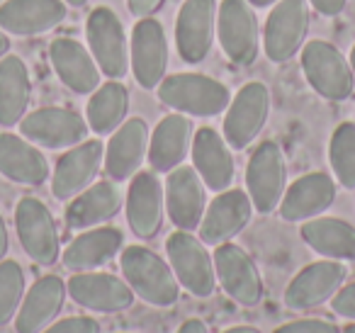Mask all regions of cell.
<instances>
[{
    "label": "cell",
    "instance_id": "18",
    "mask_svg": "<svg viewBox=\"0 0 355 333\" xmlns=\"http://www.w3.org/2000/svg\"><path fill=\"white\" fill-rule=\"evenodd\" d=\"M66 289L78 307L98 314H119L132 307L137 297L127 280H119L117 275L110 273H98V270L73 273V278L66 282Z\"/></svg>",
    "mask_w": 355,
    "mask_h": 333
},
{
    "label": "cell",
    "instance_id": "23",
    "mask_svg": "<svg viewBox=\"0 0 355 333\" xmlns=\"http://www.w3.org/2000/svg\"><path fill=\"white\" fill-rule=\"evenodd\" d=\"M64 0H6L0 6V30L15 37H37L66 20Z\"/></svg>",
    "mask_w": 355,
    "mask_h": 333
},
{
    "label": "cell",
    "instance_id": "13",
    "mask_svg": "<svg viewBox=\"0 0 355 333\" xmlns=\"http://www.w3.org/2000/svg\"><path fill=\"white\" fill-rule=\"evenodd\" d=\"M20 132L37 146L71 148L88 139L90 127L80 112L69 108H40L22 117Z\"/></svg>",
    "mask_w": 355,
    "mask_h": 333
},
{
    "label": "cell",
    "instance_id": "1",
    "mask_svg": "<svg viewBox=\"0 0 355 333\" xmlns=\"http://www.w3.org/2000/svg\"><path fill=\"white\" fill-rule=\"evenodd\" d=\"M119 268L132 292L151 307H173L180 297V282L171 263L146 246H127L119 258Z\"/></svg>",
    "mask_w": 355,
    "mask_h": 333
},
{
    "label": "cell",
    "instance_id": "7",
    "mask_svg": "<svg viewBox=\"0 0 355 333\" xmlns=\"http://www.w3.org/2000/svg\"><path fill=\"white\" fill-rule=\"evenodd\" d=\"M88 49L105 78L122 80L129 74V40L119 15L107 6H98L85 22Z\"/></svg>",
    "mask_w": 355,
    "mask_h": 333
},
{
    "label": "cell",
    "instance_id": "20",
    "mask_svg": "<svg viewBox=\"0 0 355 333\" xmlns=\"http://www.w3.org/2000/svg\"><path fill=\"white\" fill-rule=\"evenodd\" d=\"M345 278H348V268L340 260H319L292 278V282L285 289V307L304 311V309H314L319 304L329 302L340 287H343Z\"/></svg>",
    "mask_w": 355,
    "mask_h": 333
},
{
    "label": "cell",
    "instance_id": "2",
    "mask_svg": "<svg viewBox=\"0 0 355 333\" xmlns=\"http://www.w3.org/2000/svg\"><path fill=\"white\" fill-rule=\"evenodd\" d=\"M158 100L173 112L190 117H217L227 112L232 90L222 80L205 74H173L158 85Z\"/></svg>",
    "mask_w": 355,
    "mask_h": 333
},
{
    "label": "cell",
    "instance_id": "3",
    "mask_svg": "<svg viewBox=\"0 0 355 333\" xmlns=\"http://www.w3.org/2000/svg\"><path fill=\"white\" fill-rule=\"evenodd\" d=\"M302 71L306 83L324 100L343 103L353 95L355 74L343 51L326 40H311L302 46Z\"/></svg>",
    "mask_w": 355,
    "mask_h": 333
},
{
    "label": "cell",
    "instance_id": "39",
    "mask_svg": "<svg viewBox=\"0 0 355 333\" xmlns=\"http://www.w3.org/2000/svg\"><path fill=\"white\" fill-rule=\"evenodd\" d=\"M163 3L166 0H127V8L137 17H153V12L161 10Z\"/></svg>",
    "mask_w": 355,
    "mask_h": 333
},
{
    "label": "cell",
    "instance_id": "8",
    "mask_svg": "<svg viewBox=\"0 0 355 333\" xmlns=\"http://www.w3.org/2000/svg\"><path fill=\"white\" fill-rule=\"evenodd\" d=\"M268 117H270V90L261 80H251L229 103L224 112L222 134L229 146L243 151L256 142Z\"/></svg>",
    "mask_w": 355,
    "mask_h": 333
},
{
    "label": "cell",
    "instance_id": "21",
    "mask_svg": "<svg viewBox=\"0 0 355 333\" xmlns=\"http://www.w3.org/2000/svg\"><path fill=\"white\" fill-rule=\"evenodd\" d=\"M124 212H127L129 229L139 239H153L161 231L163 214H166V197H163V185L156 173L139 171L129 180Z\"/></svg>",
    "mask_w": 355,
    "mask_h": 333
},
{
    "label": "cell",
    "instance_id": "15",
    "mask_svg": "<svg viewBox=\"0 0 355 333\" xmlns=\"http://www.w3.org/2000/svg\"><path fill=\"white\" fill-rule=\"evenodd\" d=\"M163 197H166V214L175 224V229H200V221L207 210V192L202 178L193 166H178L168 173Z\"/></svg>",
    "mask_w": 355,
    "mask_h": 333
},
{
    "label": "cell",
    "instance_id": "22",
    "mask_svg": "<svg viewBox=\"0 0 355 333\" xmlns=\"http://www.w3.org/2000/svg\"><path fill=\"white\" fill-rule=\"evenodd\" d=\"M193 168L202 178L205 187L214 192H224L232 187L236 166H234L232 146L227 144L224 134L212 127H200L193 137Z\"/></svg>",
    "mask_w": 355,
    "mask_h": 333
},
{
    "label": "cell",
    "instance_id": "4",
    "mask_svg": "<svg viewBox=\"0 0 355 333\" xmlns=\"http://www.w3.org/2000/svg\"><path fill=\"white\" fill-rule=\"evenodd\" d=\"M311 27L309 0H277L263 27V51L272 64H287L306 44Z\"/></svg>",
    "mask_w": 355,
    "mask_h": 333
},
{
    "label": "cell",
    "instance_id": "48",
    "mask_svg": "<svg viewBox=\"0 0 355 333\" xmlns=\"http://www.w3.org/2000/svg\"><path fill=\"white\" fill-rule=\"evenodd\" d=\"M340 333H355V323H348V326H345Z\"/></svg>",
    "mask_w": 355,
    "mask_h": 333
},
{
    "label": "cell",
    "instance_id": "24",
    "mask_svg": "<svg viewBox=\"0 0 355 333\" xmlns=\"http://www.w3.org/2000/svg\"><path fill=\"white\" fill-rule=\"evenodd\" d=\"M49 59L54 74L71 93L90 95L100 85V69L90 49L73 37H59L49 44Z\"/></svg>",
    "mask_w": 355,
    "mask_h": 333
},
{
    "label": "cell",
    "instance_id": "14",
    "mask_svg": "<svg viewBox=\"0 0 355 333\" xmlns=\"http://www.w3.org/2000/svg\"><path fill=\"white\" fill-rule=\"evenodd\" d=\"M214 273L222 289L241 307H256L263 299V280L253 258L236 244L214 246Z\"/></svg>",
    "mask_w": 355,
    "mask_h": 333
},
{
    "label": "cell",
    "instance_id": "35",
    "mask_svg": "<svg viewBox=\"0 0 355 333\" xmlns=\"http://www.w3.org/2000/svg\"><path fill=\"white\" fill-rule=\"evenodd\" d=\"M25 297V270L17 260H0V326L15 318Z\"/></svg>",
    "mask_w": 355,
    "mask_h": 333
},
{
    "label": "cell",
    "instance_id": "5",
    "mask_svg": "<svg viewBox=\"0 0 355 333\" xmlns=\"http://www.w3.org/2000/svg\"><path fill=\"white\" fill-rule=\"evenodd\" d=\"M217 40L236 66L256 64L261 54V25L248 0H222L217 8Z\"/></svg>",
    "mask_w": 355,
    "mask_h": 333
},
{
    "label": "cell",
    "instance_id": "37",
    "mask_svg": "<svg viewBox=\"0 0 355 333\" xmlns=\"http://www.w3.org/2000/svg\"><path fill=\"white\" fill-rule=\"evenodd\" d=\"M42 333H100V323L90 316H69L46 326Z\"/></svg>",
    "mask_w": 355,
    "mask_h": 333
},
{
    "label": "cell",
    "instance_id": "17",
    "mask_svg": "<svg viewBox=\"0 0 355 333\" xmlns=\"http://www.w3.org/2000/svg\"><path fill=\"white\" fill-rule=\"evenodd\" d=\"M148 139H151V132H148L146 119L141 117L124 119L114 129L107 146H105V161H103V168L110 180L114 182L132 180L141 171V163L148 153Z\"/></svg>",
    "mask_w": 355,
    "mask_h": 333
},
{
    "label": "cell",
    "instance_id": "28",
    "mask_svg": "<svg viewBox=\"0 0 355 333\" xmlns=\"http://www.w3.org/2000/svg\"><path fill=\"white\" fill-rule=\"evenodd\" d=\"M124 207L122 192L114 180H100L88 185L83 192L69 200L66 207V226L73 231H85L114 219Z\"/></svg>",
    "mask_w": 355,
    "mask_h": 333
},
{
    "label": "cell",
    "instance_id": "34",
    "mask_svg": "<svg viewBox=\"0 0 355 333\" xmlns=\"http://www.w3.org/2000/svg\"><path fill=\"white\" fill-rule=\"evenodd\" d=\"M329 163L336 182L355 190V122H340L329 142Z\"/></svg>",
    "mask_w": 355,
    "mask_h": 333
},
{
    "label": "cell",
    "instance_id": "43",
    "mask_svg": "<svg viewBox=\"0 0 355 333\" xmlns=\"http://www.w3.org/2000/svg\"><path fill=\"white\" fill-rule=\"evenodd\" d=\"M8 51H10V35L0 30V59H3V56H6Z\"/></svg>",
    "mask_w": 355,
    "mask_h": 333
},
{
    "label": "cell",
    "instance_id": "36",
    "mask_svg": "<svg viewBox=\"0 0 355 333\" xmlns=\"http://www.w3.org/2000/svg\"><path fill=\"white\" fill-rule=\"evenodd\" d=\"M272 333H340V328L326 318H300V321H290L275 328Z\"/></svg>",
    "mask_w": 355,
    "mask_h": 333
},
{
    "label": "cell",
    "instance_id": "27",
    "mask_svg": "<svg viewBox=\"0 0 355 333\" xmlns=\"http://www.w3.org/2000/svg\"><path fill=\"white\" fill-rule=\"evenodd\" d=\"M193 122L188 114L173 112L166 114L148 139V166L158 173H171L173 168L183 166L195 137Z\"/></svg>",
    "mask_w": 355,
    "mask_h": 333
},
{
    "label": "cell",
    "instance_id": "29",
    "mask_svg": "<svg viewBox=\"0 0 355 333\" xmlns=\"http://www.w3.org/2000/svg\"><path fill=\"white\" fill-rule=\"evenodd\" d=\"M0 176L17 185L37 187L49 178V161L30 139L0 132Z\"/></svg>",
    "mask_w": 355,
    "mask_h": 333
},
{
    "label": "cell",
    "instance_id": "32",
    "mask_svg": "<svg viewBox=\"0 0 355 333\" xmlns=\"http://www.w3.org/2000/svg\"><path fill=\"white\" fill-rule=\"evenodd\" d=\"M302 239L329 260H355V226L336 216H314L302 224Z\"/></svg>",
    "mask_w": 355,
    "mask_h": 333
},
{
    "label": "cell",
    "instance_id": "9",
    "mask_svg": "<svg viewBox=\"0 0 355 333\" xmlns=\"http://www.w3.org/2000/svg\"><path fill=\"white\" fill-rule=\"evenodd\" d=\"M287 190V161L275 142H263L246 166V192L258 214H270L280 207Z\"/></svg>",
    "mask_w": 355,
    "mask_h": 333
},
{
    "label": "cell",
    "instance_id": "16",
    "mask_svg": "<svg viewBox=\"0 0 355 333\" xmlns=\"http://www.w3.org/2000/svg\"><path fill=\"white\" fill-rule=\"evenodd\" d=\"M103 161L105 144L100 139H85V142L71 146L56 161L54 176H51V195L59 202L73 200L78 192H83L88 185H93Z\"/></svg>",
    "mask_w": 355,
    "mask_h": 333
},
{
    "label": "cell",
    "instance_id": "19",
    "mask_svg": "<svg viewBox=\"0 0 355 333\" xmlns=\"http://www.w3.org/2000/svg\"><path fill=\"white\" fill-rule=\"evenodd\" d=\"M251 216L253 202L246 190L229 187L224 192H217V197L207 205L202 221H200V239L205 241V246L227 244L246 229Z\"/></svg>",
    "mask_w": 355,
    "mask_h": 333
},
{
    "label": "cell",
    "instance_id": "40",
    "mask_svg": "<svg viewBox=\"0 0 355 333\" xmlns=\"http://www.w3.org/2000/svg\"><path fill=\"white\" fill-rule=\"evenodd\" d=\"M309 6L314 8V12L324 17H336L345 10L348 6V0H309Z\"/></svg>",
    "mask_w": 355,
    "mask_h": 333
},
{
    "label": "cell",
    "instance_id": "26",
    "mask_svg": "<svg viewBox=\"0 0 355 333\" xmlns=\"http://www.w3.org/2000/svg\"><path fill=\"white\" fill-rule=\"evenodd\" d=\"M66 282L59 275H44L37 280L22 297V304L15 314L17 333H42L56 321L66 302Z\"/></svg>",
    "mask_w": 355,
    "mask_h": 333
},
{
    "label": "cell",
    "instance_id": "42",
    "mask_svg": "<svg viewBox=\"0 0 355 333\" xmlns=\"http://www.w3.org/2000/svg\"><path fill=\"white\" fill-rule=\"evenodd\" d=\"M178 333H209V331H207V326L200 321V318H188L183 326L178 328Z\"/></svg>",
    "mask_w": 355,
    "mask_h": 333
},
{
    "label": "cell",
    "instance_id": "41",
    "mask_svg": "<svg viewBox=\"0 0 355 333\" xmlns=\"http://www.w3.org/2000/svg\"><path fill=\"white\" fill-rule=\"evenodd\" d=\"M8 250H10V236H8V226L3 219V212H0V260L6 258Z\"/></svg>",
    "mask_w": 355,
    "mask_h": 333
},
{
    "label": "cell",
    "instance_id": "31",
    "mask_svg": "<svg viewBox=\"0 0 355 333\" xmlns=\"http://www.w3.org/2000/svg\"><path fill=\"white\" fill-rule=\"evenodd\" d=\"M32 78L27 64L15 54L0 59V127H15L30 110Z\"/></svg>",
    "mask_w": 355,
    "mask_h": 333
},
{
    "label": "cell",
    "instance_id": "38",
    "mask_svg": "<svg viewBox=\"0 0 355 333\" xmlns=\"http://www.w3.org/2000/svg\"><path fill=\"white\" fill-rule=\"evenodd\" d=\"M331 309H334V314H338V316L355 321V282L343 284V287L331 297Z\"/></svg>",
    "mask_w": 355,
    "mask_h": 333
},
{
    "label": "cell",
    "instance_id": "47",
    "mask_svg": "<svg viewBox=\"0 0 355 333\" xmlns=\"http://www.w3.org/2000/svg\"><path fill=\"white\" fill-rule=\"evenodd\" d=\"M350 69H353V74H355V44H353V49H350Z\"/></svg>",
    "mask_w": 355,
    "mask_h": 333
},
{
    "label": "cell",
    "instance_id": "10",
    "mask_svg": "<svg viewBox=\"0 0 355 333\" xmlns=\"http://www.w3.org/2000/svg\"><path fill=\"white\" fill-rule=\"evenodd\" d=\"M129 69L139 88L156 90L168 71V37L156 17H139L129 37Z\"/></svg>",
    "mask_w": 355,
    "mask_h": 333
},
{
    "label": "cell",
    "instance_id": "45",
    "mask_svg": "<svg viewBox=\"0 0 355 333\" xmlns=\"http://www.w3.org/2000/svg\"><path fill=\"white\" fill-rule=\"evenodd\" d=\"M248 3H251V6L256 8V10H263V8H272L277 3V0H248Z\"/></svg>",
    "mask_w": 355,
    "mask_h": 333
},
{
    "label": "cell",
    "instance_id": "33",
    "mask_svg": "<svg viewBox=\"0 0 355 333\" xmlns=\"http://www.w3.org/2000/svg\"><path fill=\"white\" fill-rule=\"evenodd\" d=\"M129 112V90L122 80H112L98 85L90 93L88 108H85V122H88L90 132L98 137L112 134L119 124L127 119Z\"/></svg>",
    "mask_w": 355,
    "mask_h": 333
},
{
    "label": "cell",
    "instance_id": "44",
    "mask_svg": "<svg viewBox=\"0 0 355 333\" xmlns=\"http://www.w3.org/2000/svg\"><path fill=\"white\" fill-rule=\"evenodd\" d=\"M222 333H261V331L253 328V326H234V328H227V331H222Z\"/></svg>",
    "mask_w": 355,
    "mask_h": 333
},
{
    "label": "cell",
    "instance_id": "25",
    "mask_svg": "<svg viewBox=\"0 0 355 333\" xmlns=\"http://www.w3.org/2000/svg\"><path fill=\"white\" fill-rule=\"evenodd\" d=\"M336 202V180L329 173H306L285 190L280 202V216L285 221H309L321 216Z\"/></svg>",
    "mask_w": 355,
    "mask_h": 333
},
{
    "label": "cell",
    "instance_id": "11",
    "mask_svg": "<svg viewBox=\"0 0 355 333\" xmlns=\"http://www.w3.org/2000/svg\"><path fill=\"white\" fill-rule=\"evenodd\" d=\"M15 229L25 253L37 265H54L59 260V229L51 210L40 197H22L15 207Z\"/></svg>",
    "mask_w": 355,
    "mask_h": 333
},
{
    "label": "cell",
    "instance_id": "46",
    "mask_svg": "<svg viewBox=\"0 0 355 333\" xmlns=\"http://www.w3.org/2000/svg\"><path fill=\"white\" fill-rule=\"evenodd\" d=\"M64 3H66V6H71V8H83L88 0H64Z\"/></svg>",
    "mask_w": 355,
    "mask_h": 333
},
{
    "label": "cell",
    "instance_id": "6",
    "mask_svg": "<svg viewBox=\"0 0 355 333\" xmlns=\"http://www.w3.org/2000/svg\"><path fill=\"white\" fill-rule=\"evenodd\" d=\"M168 263L175 273L180 287L188 289L193 297H212L217 287L214 258L205 248V241L193 231L175 229L166 241Z\"/></svg>",
    "mask_w": 355,
    "mask_h": 333
},
{
    "label": "cell",
    "instance_id": "30",
    "mask_svg": "<svg viewBox=\"0 0 355 333\" xmlns=\"http://www.w3.org/2000/svg\"><path fill=\"white\" fill-rule=\"evenodd\" d=\"M124 244V236L114 226H93L85 229L64 248V265L71 273H88L98 270L100 265L110 263L119 253Z\"/></svg>",
    "mask_w": 355,
    "mask_h": 333
},
{
    "label": "cell",
    "instance_id": "12",
    "mask_svg": "<svg viewBox=\"0 0 355 333\" xmlns=\"http://www.w3.org/2000/svg\"><path fill=\"white\" fill-rule=\"evenodd\" d=\"M217 0H185L175 20L178 54L185 64H202L217 37Z\"/></svg>",
    "mask_w": 355,
    "mask_h": 333
}]
</instances>
